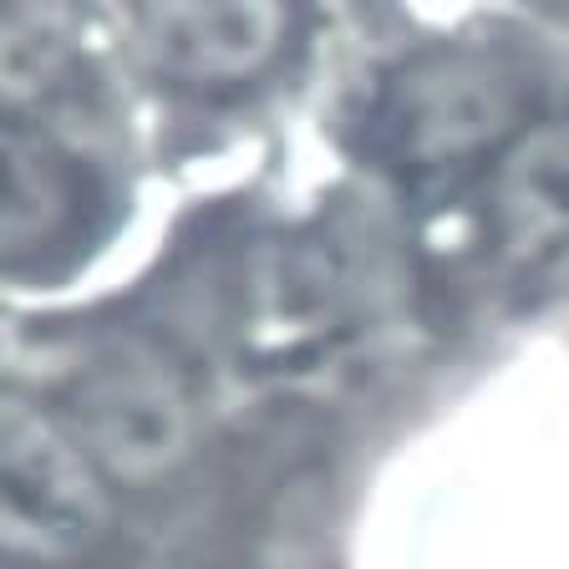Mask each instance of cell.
Masks as SVG:
<instances>
[{
    "mask_svg": "<svg viewBox=\"0 0 569 569\" xmlns=\"http://www.w3.org/2000/svg\"><path fill=\"white\" fill-rule=\"evenodd\" d=\"M107 523L112 488L67 417L26 391H0V555L67 565Z\"/></svg>",
    "mask_w": 569,
    "mask_h": 569,
    "instance_id": "cell-1",
    "label": "cell"
},
{
    "mask_svg": "<svg viewBox=\"0 0 569 569\" xmlns=\"http://www.w3.org/2000/svg\"><path fill=\"white\" fill-rule=\"evenodd\" d=\"M67 427L107 483H168L199 448V402L163 351H102L67 391Z\"/></svg>",
    "mask_w": 569,
    "mask_h": 569,
    "instance_id": "cell-2",
    "label": "cell"
},
{
    "mask_svg": "<svg viewBox=\"0 0 569 569\" xmlns=\"http://www.w3.org/2000/svg\"><path fill=\"white\" fill-rule=\"evenodd\" d=\"M128 31L153 77L189 92H229L280 57L290 0H132Z\"/></svg>",
    "mask_w": 569,
    "mask_h": 569,
    "instance_id": "cell-3",
    "label": "cell"
},
{
    "mask_svg": "<svg viewBox=\"0 0 569 569\" xmlns=\"http://www.w3.org/2000/svg\"><path fill=\"white\" fill-rule=\"evenodd\" d=\"M519 92L483 61H427L387 87L377 138L407 168H448L462 158L513 142Z\"/></svg>",
    "mask_w": 569,
    "mask_h": 569,
    "instance_id": "cell-4",
    "label": "cell"
},
{
    "mask_svg": "<svg viewBox=\"0 0 569 569\" xmlns=\"http://www.w3.org/2000/svg\"><path fill=\"white\" fill-rule=\"evenodd\" d=\"M488 219L513 270L569 290V122H539L503 142Z\"/></svg>",
    "mask_w": 569,
    "mask_h": 569,
    "instance_id": "cell-5",
    "label": "cell"
},
{
    "mask_svg": "<svg viewBox=\"0 0 569 569\" xmlns=\"http://www.w3.org/2000/svg\"><path fill=\"white\" fill-rule=\"evenodd\" d=\"M77 219L71 163L41 132L0 118V264L51 249Z\"/></svg>",
    "mask_w": 569,
    "mask_h": 569,
    "instance_id": "cell-6",
    "label": "cell"
}]
</instances>
